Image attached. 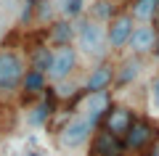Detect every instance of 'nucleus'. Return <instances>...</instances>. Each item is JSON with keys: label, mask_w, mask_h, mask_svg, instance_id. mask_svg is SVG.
<instances>
[{"label": "nucleus", "mask_w": 159, "mask_h": 156, "mask_svg": "<svg viewBox=\"0 0 159 156\" xmlns=\"http://www.w3.org/2000/svg\"><path fill=\"white\" fill-rule=\"evenodd\" d=\"M77 50L82 56L93 58V61H106V56L111 53L109 50V40H106V24L93 21V19H82L77 24Z\"/></svg>", "instance_id": "1"}, {"label": "nucleus", "mask_w": 159, "mask_h": 156, "mask_svg": "<svg viewBox=\"0 0 159 156\" xmlns=\"http://www.w3.org/2000/svg\"><path fill=\"white\" fill-rule=\"evenodd\" d=\"M98 122H93L90 117L85 114H77V117H69V122L58 130V145L66 151H74V148H82L88 140L93 138Z\"/></svg>", "instance_id": "2"}, {"label": "nucleus", "mask_w": 159, "mask_h": 156, "mask_svg": "<svg viewBox=\"0 0 159 156\" xmlns=\"http://www.w3.org/2000/svg\"><path fill=\"white\" fill-rule=\"evenodd\" d=\"M80 66V50L74 45H58L53 48V58H51V66H48V82L58 85V82H66Z\"/></svg>", "instance_id": "3"}, {"label": "nucleus", "mask_w": 159, "mask_h": 156, "mask_svg": "<svg viewBox=\"0 0 159 156\" xmlns=\"http://www.w3.org/2000/svg\"><path fill=\"white\" fill-rule=\"evenodd\" d=\"M27 72L24 58L11 48H0V93H13L21 87V77Z\"/></svg>", "instance_id": "4"}, {"label": "nucleus", "mask_w": 159, "mask_h": 156, "mask_svg": "<svg viewBox=\"0 0 159 156\" xmlns=\"http://www.w3.org/2000/svg\"><path fill=\"white\" fill-rule=\"evenodd\" d=\"M157 130L159 127L151 119H135L133 127L127 130V135L122 138L125 151H146V148H151V143H157V138H159Z\"/></svg>", "instance_id": "5"}, {"label": "nucleus", "mask_w": 159, "mask_h": 156, "mask_svg": "<svg viewBox=\"0 0 159 156\" xmlns=\"http://www.w3.org/2000/svg\"><path fill=\"white\" fill-rule=\"evenodd\" d=\"M157 40H159V32L154 24H135L133 27V34L127 40V48H130L133 56H151L154 48H157Z\"/></svg>", "instance_id": "6"}, {"label": "nucleus", "mask_w": 159, "mask_h": 156, "mask_svg": "<svg viewBox=\"0 0 159 156\" xmlns=\"http://www.w3.org/2000/svg\"><path fill=\"white\" fill-rule=\"evenodd\" d=\"M135 111H133L130 106H122V103H114L111 109H109L106 114H103V130H109L111 135H117V138H125L127 130L133 127V122H135Z\"/></svg>", "instance_id": "7"}, {"label": "nucleus", "mask_w": 159, "mask_h": 156, "mask_svg": "<svg viewBox=\"0 0 159 156\" xmlns=\"http://www.w3.org/2000/svg\"><path fill=\"white\" fill-rule=\"evenodd\" d=\"M135 19L130 13H117L111 21L106 24V40H109V50H122L127 48V40L133 34Z\"/></svg>", "instance_id": "8"}, {"label": "nucleus", "mask_w": 159, "mask_h": 156, "mask_svg": "<svg viewBox=\"0 0 159 156\" xmlns=\"http://www.w3.org/2000/svg\"><path fill=\"white\" fill-rule=\"evenodd\" d=\"M90 154L93 156H122L125 154V143H122V138L111 135L109 130L96 127V132L90 138Z\"/></svg>", "instance_id": "9"}, {"label": "nucleus", "mask_w": 159, "mask_h": 156, "mask_svg": "<svg viewBox=\"0 0 159 156\" xmlns=\"http://www.w3.org/2000/svg\"><path fill=\"white\" fill-rule=\"evenodd\" d=\"M114 106V98L109 90H93V93H85V100H82V114L90 117L93 122H101L103 114Z\"/></svg>", "instance_id": "10"}, {"label": "nucleus", "mask_w": 159, "mask_h": 156, "mask_svg": "<svg viewBox=\"0 0 159 156\" xmlns=\"http://www.w3.org/2000/svg\"><path fill=\"white\" fill-rule=\"evenodd\" d=\"M111 85H114V64L98 61L96 66L88 72L82 90H85V93H93V90H109Z\"/></svg>", "instance_id": "11"}, {"label": "nucleus", "mask_w": 159, "mask_h": 156, "mask_svg": "<svg viewBox=\"0 0 159 156\" xmlns=\"http://www.w3.org/2000/svg\"><path fill=\"white\" fill-rule=\"evenodd\" d=\"M51 32H48V42L51 45H74V37H77V24H74V19H56V21H51Z\"/></svg>", "instance_id": "12"}, {"label": "nucleus", "mask_w": 159, "mask_h": 156, "mask_svg": "<svg viewBox=\"0 0 159 156\" xmlns=\"http://www.w3.org/2000/svg\"><path fill=\"white\" fill-rule=\"evenodd\" d=\"M141 72H143V58L130 53L119 66H114V85L127 87V85H133L138 77H141Z\"/></svg>", "instance_id": "13"}, {"label": "nucleus", "mask_w": 159, "mask_h": 156, "mask_svg": "<svg viewBox=\"0 0 159 156\" xmlns=\"http://www.w3.org/2000/svg\"><path fill=\"white\" fill-rule=\"evenodd\" d=\"M127 13H130L138 24H151L154 16L159 13V0H133Z\"/></svg>", "instance_id": "14"}, {"label": "nucleus", "mask_w": 159, "mask_h": 156, "mask_svg": "<svg viewBox=\"0 0 159 156\" xmlns=\"http://www.w3.org/2000/svg\"><path fill=\"white\" fill-rule=\"evenodd\" d=\"M21 90L27 95H43L48 90V74L37 72V69H27L21 77Z\"/></svg>", "instance_id": "15"}, {"label": "nucleus", "mask_w": 159, "mask_h": 156, "mask_svg": "<svg viewBox=\"0 0 159 156\" xmlns=\"http://www.w3.org/2000/svg\"><path fill=\"white\" fill-rule=\"evenodd\" d=\"M51 58H53V48H48V42L45 45H37V48H32V53H29V69L48 72Z\"/></svg>", "instance_id": "16"}, {"label": "nucleus", "mask_w": 159, "mask_h": 156, "mask_svg": "<svg viewBox=\"0 0 159 156\" xmlns=\"http://www.w3.org/2000/svg\"><path fill=\"white\" fill-rule=\"evenodd\" d=\"M53 6L64 19H80L85 13V0H53Z\"/></svg>", "instance_id": "17"}, {"label": "nucleus", "mask_w": 159, "mask_h": 156, "mask_svg": "<svg viewBox=\"0 0 159 156\" xmlns=\"http://www.w3.org/2000/svg\"><path fill=\"white\" fill-rule=\"evenodd\" d=\"M48 117H51V100H43V103H37V106H32L27 111V124L29 127H43V124L48 122Z\"/></svg>", "instance_id": "18"}, {"label": "nucleus", "mask_w": 159, "mask_h": 156, "mask_svg": "<svg viewBox=\"0 0 159 156\" xmlns=\"http://www.w3.org/2000/svg\"><path fill=\"white\" fill-rule=\"evenodd\" d=\"M114 16H117V13H114L111 0H96V3L90 6V16H88V19H93V21H101V24H109Z\"/></svg>", "instance_id": "19"}, {"label": "nucleus", "mask_w": 159, "mask_h": 156, "mask_svg": "<svg viewBox=\"0 0 159 156\" xmlns=\"http://www.w3.org/2000/svg\"><path fill=\"white\" fill-rule=\"evenodd\" d=\"M148 90H151V103L159 109V74L151 79V87H148Z\"/></svg>", "instance_id": "20"}, {"label": "nucleus", "mask_w": 159, "mask_h": 156, "mask_svg": "<svg viewBox=\"0 0 159 156\" xmlns=\"http://www.w3.org/2000/svg\"><path fill=\"white\" fill-rule=\"evenodd\" d=\"M24 156H43L40 151H24Z\"/></svg>", "instance_id": "21"}, {"label": "nucleus", "mask_w": 159, "mask_h": 156, "mask_svg": "<svg viewBox=\"0 0 159 156\" xmlns=\"http://www.w3.org/2000/svg\"><path fill=\"white\" fill-rule=\"evenodd\" d=\"M151 56H154V58L159 61V40H157V48H154V53H151Z\"/></svg>", "instance_id": "22"}, {"label": "nucleus", "mask_w": 159, "mask_h": 156, "mask_svg": "<svg viewBox=\"0 0 159 156\" xmlns=\"http://www.w3.org/2000/svg\"><path fill=\"white\" fill-rule=\"evenodd\" d=\"M151 24H154V27H157V32H159V13H157V16H154V21H151Z\"/></svg>", "instance_id": "23"}, {"label": "nucleus", "mask_w": 159, "mask_h": 156, "mask_svg": "<svg viewBox=\"0 0 159 156\" xmlns=\"http://www.w3.org/2000/svg\"><path fill=\"white\" fill-rule=\"evenodd\" d=\"M88 156H93V154H88Z\"/></svg>", "instance_id": "24"}]
</instances>
